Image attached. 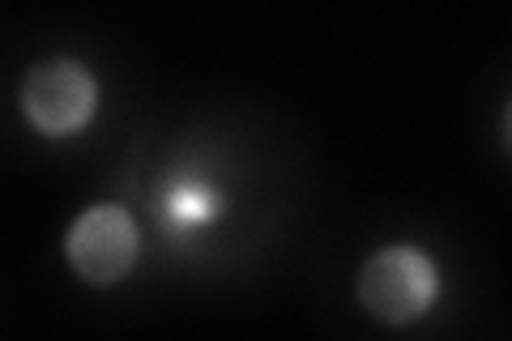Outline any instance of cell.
<instances>
[{"label":"cell","mask_w":512,"mask_h":341,"mask_svg":"<svg viewBox=\"0 0 512 341\" xmlns=\"http://www.w3.org/2000/svg\"><path fill=\"white\" fill-rule=\"evenodd\" d=\"M22 124L47 145L73 141L94 128L103 111V81L82 56L56 52L35 60L18 86Z\"/></svg>","instance_id":"obj_3"},{"label":"cell","mask_w":512,"mask_h":341,"mask_svg":"<svg viewBox=\"0 0 512 341\" xmlns=\"http://www.w3.org/2000/svg\"><path fill=\"white\" fill-rule=\"evenodd\" d=\"M64 265L90 290H116L146 261V231L128 201H94L64 226Z\"/></svg>","instance_id":"obj_4"},{"label":"cell","mask_w":512,"mask_h":341,"mask_svg":"<svg viewBox=\"0 0 512 341\" xmlns=\"http://www.w3.org/2000/svg\"><path fill=\"white\" fill-rule=\"evenodd\" d=\"M239 175L227 145L180 137L163 154H133L120 175V201L133 205L146 231V256L158 265L210 261L239 214Z\"/></svg>","instance_id":"obj_1"},{"label":"cell","mask_w":512,"mask_h":341,"mask_svg":"<svg viewBox=\"0 0 512 341\" xmlns=\"http://www.w3.org/2000/svg\"><path fill=\"white\" fill-rule=\"evenodd\" d=\"M355 299L372 320L389 329H410L427 320L444 299V269L423 243L397 239L363 256Z\"/></svg>","instance_id":"obj_2"}]
</instances>
